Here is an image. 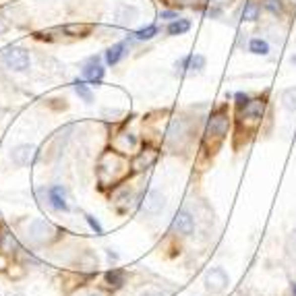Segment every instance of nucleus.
<instances>
[{"label":"nucleus","mask_w":296,"mask_h":296,"mask_svg":"<svg viewBox=\"0 0 296 296\" xmlns=\"http://www.w3.org/2000/svg\"><path fill=\"white\" fill-rule=\"evenodd\" d=\"M230 129V118L226 114V110H218L209 116L207 127H205V137L207 139H215V141H222L224 137L228 135Z\"/></svg>","instance_id":"f257e3e1"},{"label":"nucleus","mask_w":296,"mask_h":296,"mask_svg":"<svg viewBox=\"0 0 296 296\" xmlns=\"http://www.w3.org/2000/svg\"><path fill=\"white\" fill-rule=\"evenodd\" d=\"M56 234H58V230H56L50 222H46V220H35V222H31V226H29V239H31L35 245L52 243V241L56 239Z\"/></svg>","instance_id":"f03ea898"},{"label":"nucleus","mask_w":296,"mask_h":296,"mask_svg":"<svg viewBox=\"0 0 296 296\" xmlns=\"http://www.w3.org/2000/svg\"><path fill=\"white\" fill-rule=\"evenodd\" d=\"M3 63L11 71L21 73V71H27L29 69V54H27V50L15 46V48H9V50L3 52Z\"/></svg>","instance_id":"7ed1b4c3"},{"label":"nucleus","mask_w":296,"mask_h":296,"mask_svg":"<svg viewBox=\"0 0 296 296\" xmlns=\"http://www.w3.org/2000/svg\"><path fill=\"white\" fill-rule=\"evenodd\" d=\"M265 110V100H249L241 108V123L245 125H257Z\"/></svg>","instance_id":"20e7f679"},{"label":"nucleus","mask_w":296,"mask_h":296,"mask_svg":"<svg viewBox=\"0 0 296 296\" xmlns=\"http://www.w3.org/2000/svg\"><path fill=\"white\" fill-rule=\"evenodd\" d=\"M226 286H228V273L222 267H213V269L207 271V275H205V288H207V292L218 294Z\"/></svg>","instance_id":"39448f33"},{"label":"nucleus","mask_w":296,"mask_h":296,"mask_svg":"<svg viewBox=\"0 0 296 296\" xmlns=\"http://www.w3.org/2000/svg\"><path fill=\"white\" fill-rule=\"evenodd\" d=\"M104 75H106V69L97 63V58H89V61L83 65V79L89 81L91 85H102Z\"/></svg>","instance_id":"423d86ee"},{"label":"nucleus","mask_w":296,"mask_h":296,"mask_svg":"<svg viewBox=\"0 0 296 296\" xmlns=\"http://www.w3.org/2000/svg\"><path fill=\"white\" fill-rule=\"evenodd\" d=\"M164 205H166V199H164V195L157 191V189H151L147 195H145V199H143V211L147 213V215H157V213H162V209H164Z\"/></svg>","instance_id":"0eeeda50"},{"label":"nucleus","mask_w":296,"mask_h":296,"mask_svg":"<svg viewBox=\"0 0 296 296\" xmlns=\"http://www.w3.org/2000/svg\"><path fill=\"white\" fill-rule=\"evenodd\" d=\"M172 226H174V230L179 232V234H183V236H189V234H193V230H195V220H193V215L189 213V211H179L174 215V220H172Z\"/></svg>","instance_id":"6e6552de"},{"label":"nucleus","mask_w":296,"mask_h":296,"mask_svg":"<svg viewBox=\"0 0 296 296\" xmlns=\"http://www.w3.org/2000/svg\"><path fill=\"white\" fill-rule=\"evenodd\" d=\"M155 160H157V151L153 147H145V149H141L139 153H137V157L133 160V170L135 172H141V170L153 166Z\"/></svg>","instance_id":"1a4fd4ad"},{"label":"nucleus","mask_w":296,"mask_h":296,"mask_svg":"<svg viewBox=\"0 0 296 296\" xmlns=\"http://www.w3.org/2000/svg\"><path fill=\"white\" fill-rule=\"evenodd\" d=\"M48 199H50V205L58 211H69V203H67V197H65V189L63 187H50L48 189Z\"/></svg>","instance_id":"9d476101"},{"label":"nucleus","mask_w":296,"mask_h":296,"mask_svg":"<svg viewBox=\"0 0 296 296\" xmlns=\"http://www.w3.org/2000/svg\"><path fill=\"white\" fill-rule=\"evenodd\" d=\"M205 67V56L201 54H187L185 58H181L176 63V69H183V71H201Z\"/></svg>","instance_id":"9b49d317"},{"label":"nucleus","mask_w":296,"mask_h":296,"mask_svg":"<svg viewBox=\"0 0 296 296\" xmlns=\"http://www.w3.org/2000/svg\"><path fill=\"white\" fill-rule=\"evenodd\" d=\"M31 155H33V145H17L11 151V160L17 166H27L29 160H31Z\"/></svg>","instance_id":"f8f14e48"},{"label":"nucleus","mask_w":296,"mask_h":296,"mask_svg":"<svg viewBox=\"0 0 296 296\" xmlns=\"http://www.w3.org/2000/svg\"><path fill=\"white\" fill-rule=\"evenodd\" d=\"M104 282L108 284V288L112 290H118L127 284V273L123 269H110L106 275H104Z\"/></svg>","instance_id":"ddd939ff"},{"label":"nucleus","mask_w":296,"mask_h":296,"mask_svg":"<svg viewBox=\"0 0 296 296\" xmlns=\"http://www.w3.org/2000/svg\"><path fill=\"white\" fill-rule=\"evenodd\" d=\"M123 54H125V42H118V44H114L112 48H108L106 50V63L110 65V67H114V65H118V61L123 58Z\"/></svg>","instance_id":"4468645a"},{"label":"nucleus","mask_w":296,"mask_h":296,"mask_svg":"<svg viewBox=\"0 0 296 296\" xmlns=\"http://www.w3.org/2000/svg\"><path fill=\"white\" fill-rule=\"evenodd\" d=\"M189 29H191V21H187V19H174V21L168 25L170 35H181V33H187Z\"/></svg>","instance_id":"2eb2a0df"},{"label":"nucleus","mask_w":296,"mask_h":296,"mask_svg":"<svg viewBox=\"0 0 296 296\" xmlns=\"http://www.w3.org/2000/svg\"><path fill=\"white\" fill-rule=\"evenodd\" d=\"M73 87H75L77 95L81 97L83 102H87V104H91V102H93V93H91V89H89V85H87L85 81H75V83H73Z\"/></svg>","instance_id":"dca6fc26"},{"label":"nucleus","mask_w":296,"mask_h":296,"mask_svg":"<svg viewBox=\"0 0 296 296\" xmlns=\"http://www.w3.org/2000/svg\"><path fill=\"white\" fill-rule=\"evenodd\" d=\"M249 50H251L253 54L265 56V54H269V44L265 42V39H261V37H255V39H251V44H249Z\"/></svg>","instance_id":"f3484780"},{"label":"nucleus","mask_w":296,"mask_h":296,"mask_svg":"<svg viewBox=\"0 0 296 296\" xmlns=\"http://www.w3.org/2000/svg\"><path fill=\"white\" fill-rule=\"evenodd\" d=\"M259 5L257 3H253V0H249L247 3V7H245V11H243V17L247 19V21H257L259 19Z\"/></svg>","instance_id":"a211bd4d"},{"label":"nucleus","mask_w":296,"mask_h":296,"mask_svg":"<svg viewBox=\"0 0 296 296\" xmlns=\"http://www.w3.org/2000/svg\"><path fill=\"white\" fill-rule=\"evenodd\" d=\"M153 35H157V25H147V27H143L135 33L137 39H151Z\"/></svg>","instance_id":"6ab92c4d"},{"label":"nucleus","mask_w":296,"mask_h":296,"mask_svg":"<svg viewBox=\"0 0 296 296\" xmlns=\"http://www.w3.org/2000/svg\"><path fill=\"white\" fill-rule=\"evenodd\" d=\"M284 106L288 110H296V87L284 91Z\"/></svg>","instance_id":"aec40b11"},{"label":"nucleus","mask_w":296,"mask_h":296,"mask_svg":"<svg viewBox=\"0 0 296 296\" xmlns=\"http://www.w3.org/2000/svg\"><path fill=\"white\" fill-rule=\"evenodd\" d=\"M85 222L89 224V228H91V230H93V232H95L97 236H102V234H104V228H102V224H100V222H97V220L93 218V215L85 213Z\"/></svg>","instance_id":"412c9836"},{"label":"nucleus","mask_w":296,"mask_h":296,"mask_svg":"<svg viewBox=\"0 0 296 296\" xmlns=\"http://www.w3.org/2000/svg\"><path fill=\"white\" fill-rule=\"evenodd\" d=\"M265 9L271 11L273 15H278V13H282V3L280 0H265Z\"/></svg>","instance_id":"4be33fe9"},{"label":"nucleus","mask_w":296,"mask_h":296,"mask_svg":"<svg viewBox=\"0 0 296 296\" xmlns=\"http://www.w3.org/2000/svg\"><path fill=\"white\" fill-rule=\"evenodd\" d=\"M249 100H251L249 95H245V93H236V104H239V108H243V106H245Z\"/></svg>","instance_id":"5701e85b"},{"label":"nucleus","mask_w":296,"mask_h":296,"mask_svg":"<svg viewBox=\"0 0 296 296\" xmlns=\"http://www.w3.org/2000/svg\"><path fill=\"white\" fill-rule=\"evenodd\" d=\"M160 17H162V19H170V21H174V19H179V13H174V11H162Z\"/></svg>","instance_id":"b1692460"},{"label":"nucleus","mask_w":296,"mask_h":296,"mask_svg":"<svg viewBox=\"0 0 296 296\" xmlns=\"http://www.w3.org/2000/svg\"><path fill=\"white\" fill-rule=\"evenodd\" d=\"M139 296H168V294H164V292H160V290H145V292H141Z\"/></svg>","instance_id":"393cba45"},{"label":"nucleus","mask_w":296,"mask_h":296,"mask_svg":"<svg viewBox=\"0 0 296 296\" xmlns=\"http://www.w3.org/2000/svg\"><path fill=\"white\" fill-rule=\"evenodd\" d=\"M87 296H106V292H102V290H95V292H89Z\"/></svg>","instance_id":"a878e982"},{"label":"nucleus","mask_w":296,"mask_h":296,"mask_svg":"<svg viewBox=\"0 0 296 296\" xmlns=\"http://www.w3.org/2000/svg\"><path fill=\"white\" fill-rule=\"evenodd\" d=\"M292 294H294V296H296V284H294V286H292Z\"/></svg>","instance_id":"bb28decb"},{"label":"nucleus","mask_w":296,"mask_h":296,"mask_svg":"<svg viewBox=\"0 0 296 296\" xmlns=\"http://www.w3.org/2000/svg\"><path fill=\"white\" fill-rule=\"evenodd\" d=\"M292 63H294V65H296V56H294V58H292Z\"/></svg>","instance_id":"cd10ccee"}]
</instances>
